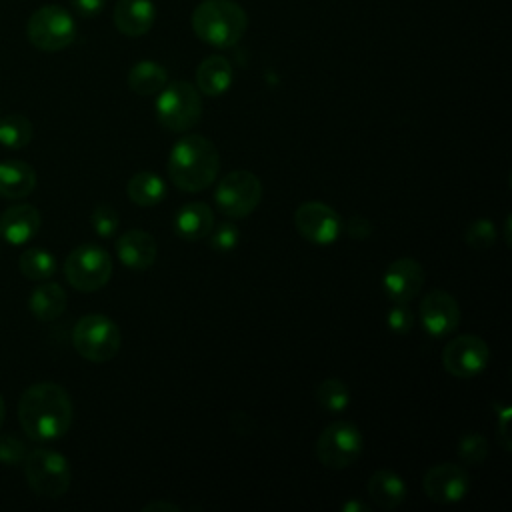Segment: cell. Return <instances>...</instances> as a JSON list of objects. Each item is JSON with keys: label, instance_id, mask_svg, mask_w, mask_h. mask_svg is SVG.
Listing matches in <instances>:
<instances>
[{"label": "cell", "instance_id": "6da1fadb", "mask_svg": "<svg viewBox=\"0 0 512 512\" xmlns=\"http://www.w3.org/2000/svg\"><path fill=\"white\" fill-rule=\"evenodd\" d=\"M72 400L56 382H36L18 402V420L24 434L36 442L62 438L72 426Z\"/></svg>", "mask_w": 512, "mask_h": 512}, {"label": "cell", "instance_id": "7a4b0ae2", "mask_svg": "<svg viewBox=\"0 0 512 512\" xmlns=\"http://www.w3.org/2000/svg\"><path fill=\"white\" fill-rule=\"evenodd\" d=\"M220 172V154L212 140L200 134H186L168 154V176L184 192L206 190Z\"/></svg>", "mask_w": 512, "mask_h": 512}, {"label": "cell", "instance_id": "3957f363", "mask_svg": "<svg viewBox=\"0 0 512 512\" xmlns=\"http://www.w3.org/2000/svg\"><path fill=\"white\" fill-rule=\"evenodd\" d=\"M194 34L216 48H230L240 42L248 28L246 12L232 0H204L192 12Z\"/></svg>", "mask_w": 512, "mask_h": 512}, {"label": "cell", "instance_id": "277c9868", "mask_svg": "<svg viewBox=\"0 0 512 512\" xmlns=\"http://www.w3.org/2000/svg\"><path fill=\"white\" fill-rule=\"evenodd\" d=\"M202 116V96L196 86L184 80L166 84L156 98V118L170 132H186Z\"/></svg>", "mask_w": 512, "mask_h": 512}, {"label": "cell", "instance_id": "5b68a950", "mask_svg": "<svg viewBox=\"0 0 512 512\" xmlns=\"http://www.w3.org/2000/svg\"><path fill=\"white\" fill-rule=\"evenodd\" d=\"M72 344L82 358L100 364L112 360L118 354L122 334L116 322L108 316L86 314L74 324Z\"/></svg>", "mask_w": 512, "mask_h": 512}, {"label": "cell", "instance_id": "8992f818", "mask_svg": "<svg viewBox=\"0 0 512 512\" xmlns=\"http://www.w3.org/2000/svg\"><path fill=\"white\" fill-rule=\"evenodd\" d=\"M28 486L44 498H60L70 488L72 472L68 460L52 448H34L24 458Z\"/></svg>", "mask_w": 512, "mask_h": 512}, {"label": "cell", "instance_id": "52a82bcc", "mask_svg": "<svg viewBox=\"0 0 512 512\" xmlns=\"http://www.w3.org/2000/svg\"><path fill=\"white\" fill-rule=\"evenodd\" d=\"M364 450L360 428L348 420L328 424L316 440V458L330 470H344L352 466Z\"/></svg>", "mask_w": 512, "mask_h": 512}, {"label": "cell", "instance_id": "ba28073f", "mask_svg": "<svg viewBox=\"0 0 512 512\" xmlns=\"http://www.w3.org/2000/svg\"><path fill=\"white\" fill-rule=\"evenodd\" d=\"M26 34L30 44L38 50L58 52L74 42L76 24L68 10L56 4H46L32 12L26 24Z\"/></svg>", "mask_w": 512, "mask_h": 512}, {"label": "cell", "instance_id": "9c48e42d", "mask_svg": "<svg viewBox=\"0 0 512 512\" xmlns=\"http://www.w3.org/2000/svg\"><path fill=\"white\" fill-rule=\"evenodd\" d=\"M262 200V182L250 170H232L224 174L214 192L216 208L226 218L250 216Z\"/></svg>", "mask_w": 512, "mask_h": 512}, {"label": "cell", "instance_id": "30bf717a", "mask_svg": "<svg viewBox=\"0 0 512 512\" xmlns=\"http://www.w3.org/2000/svg\"><path fill=\"white\" fill-rule=\"evenodd\" d=\"M66 280L80 292H96L108 284L112 276L110 254L96 244H80L64 262Z\"/></svg>", "mask_w": 512, "mask_h": 512}, {"label": "cell", "instance_id": "8fae6325", "mask_svg": "<svg viewBox=\"0 0 512 512\" xmlns=\"http://www.w3.org/2000/svg\"><path fill=\"white\" fill-rule=\"evenodd\" d=\"M294 226L310 244L328 246L338 240L342 232V218L332 206L318 200H308L296 208Z\"/></svg>", "mask_w": 512, "mask_h": 512}, {"label": "cell", "instance_id": "7c38bea8", "mask_svg": "<svg viewBox=\"0 0 512 512\" xmlns=\"http://www.w3.org/2000/svg\"><path fill=\"white\" fill-rule=\"evenodd\" d=\"M490 360L488 344L476 334H462L448 340L442 350V366L456 378H472L486 370Z\"/></svg>", "mask_w": 512, "mask_h": 512}, {"label": "cell", "instance_id": "4fadbf2b", "mask_svg": "<svg viewBox=\"0 0 512 512\" xmlns=\"http://www.w3.org/2000/svg\"><path fill=\"white\" fill-rule=\"evenodd\" d=\"M422 328L432 338H444L452 334L460 324V306L456 298L446 290H430L418 308Z\"/></svg>", "mask_w": 512, "mask_h": 512}, {"label": "cell", "instance_id": "5bb4252c", "mask_svg": "<svg viewBox=\"0 0 512 512\" xmlns=\"http://www.w3.org/2000/svg\"><path fill=\"white\" fill-rule=\"evenodd\" d=\"M422 488L426 496L436 504H456L468 494L470 478L460 464L440 462L426 470Z\"/></svg>", "mask_w": 512, "mask_h": 512}, {"label": "cell", "instance_id": "9a60e30c", "mask_svg": "<svg viewBox=\"0 0 512 512\" xmlns=\"http://www.w3.org/2000/svg\"><path fill=\"white\" fill-rule=\"evenodd\" d=\"M426 272L414 258H396L382 274V290L392 302H410L422 290Z\"/></svg>", "mask_w": 512, "mask_h": 512}, {"label": "cell", "instance_id": "2e32d148", "mask_svg": "<svg viewBox=\"0 0 512 512\" xmlns=\"http://www.w3.org/2000/svg\"><path fill=\"white\" fill-rule=\"evenodd\" d=\"M116 256L130 270H148L158 256V244L146 230H128L116 240Z\"/></svg>", "mask_w": 512, "mask_h": 512}, {"label": "cell", "instance_id": "e0dca14e", "mask_svg": "<svg viewBox=\"0 0 512 512\" xmlns=\"http://www.w3.org/2000/svg\"><path fill=\"white\" fill-rule=\"evenodd\" d=\"M40 212L32 204H14L0 216V236L8 244L22 246L40 230Z\"/></svg>", "mask_w": 512, "mask_h": 512}, {"label": "cell", "instance_id": "ac0fdd59", "mask_svg": "<svg viewBox=\"0 0 512 512\" xmlns=\"http://www.w3.org/2000/svg\"><path fill=\"white\" fill-rule=\"evenodd\" d=\"M112 18L120 34L138 38L152 28L156 20V8L152 0H118Z\"/></svg>", "mask_w": 512, "mask_h": 512}, {"label": "cell", "instance_id": "d6986e66", "mask_svg": "<svg viewBox=\"0 0 512 512\" xmlns=\"http://www.w3.org/2000/svg\"><path fill=\"white\" fill-rule=\"evenodd\" d=\"M366 490H368V496L374 500V504L382 510H396L400 504H404L408 496L404 478L386 468L376 470L368 478Z\"/></svg>", "mask_w": 512, "mask_h": 512}, {"label": "cell", "instance_id": "ffe728a7", "mask_svg": "<svg viewBox=\"0 0 512 512\" xmlns=\"http://www.w3.org/2000/svg\"><path fill=\"white\" fill-rule=\"evenodd\" d=\"M212 226H214V214L206 202L184 204L174 216L176 234L188 242L206 238Z\"/></svg>", "mask_w": 512, "mask_h": 512}, {"label": "cell", "instance_id": "44dd1931", "mask_svg": "<svg viewBox=\"0 0 512 512\" xmlns=\"http://www.w3.org/2000/svg\"><path fill=\"white\" fill-rule=\"evenodd\" d=\"M234 72L224 56H208L196 68V88L204 96H220L232 84Z\"/></svg>", "mask_w": 512, "mask_h": 512}, {"label": "cell", "instance_id": "7402d4cb", "mask_svg": "<svg viewBox=\"0 0 512 512\" xmlns=\"http://www.w3.org/2000/svg\"><path fill=\"white\" fill-rule=\"evenodd\" d=\"M36 186V172L22 160L0 162V198L18 200L28 196Z\"/></svg>", "mask_w": 512, "mask_h": 512}, {"label": "cell", "instance_id": "603a6c76", "mask_svg": "<svg viewBox=\"0 0 512 512\" xmlns=\"http://www.w3.org/2000/svg\"><path fill=\"white\" fill-rule=\"evenodd\" d=\"M28 308L34 314V318L42 322L56 320L66 310V292L56 282L40 284L38 288L32 290L28 298Z\"/></svg>", "mask_w": 512, "mask_h": 512}, {"label": "cell", "instance_id": "cb8c5ba5", "mask_svg": "<svg viewBox=\"0 0 512 512\" xmlns=\"http://www.w3.org/2000/svg\"><path fill=\"white\" fill-rule=\"evenodd\" d=\"M126 80L130 90L138 96H154L168 84V72L158 62L140 60L130 68Z\"/></svg>", "mask_w": 512, "mask_h": 512}, {"label": "cell", "instance_id": "d4e9b609", "mask_svg": "<svg viewBox=\"0 0 512 512\" xmlns=\"http://www.w3.org/2000/svg\"><path fill=\"white\" fill-rule=\"evenodd\" d=\"M126 194L136 206L150 208L160 204L166 198V184L158 174L142 170L128 180Z\"/></svg>", "mask_w": 512, "mask_h": 512}, {"label": "cell", "instance_id": "484cf974", "mask_svg": "<svg viewBox=\"0 0 512 512\" xmlns=\"http://www.w3.org/2000/svg\"><path fill=\"white\" fill-rule=\"evenodd\" d=\"M18 268L28 280H48L56 272V258L44 248H28L20 256Z\"/></svg>", "mask_w": 512, "mask_h": 512}, {"label": "cell", "instance_id": "4316f807", "mask_svg": "<svg viewBox=\"0 0 512 512\" xmlns=\"http://www.w3.org/2000/svg\"><path fill=\"white\" fill-rule=\"evenodd\" d=\"M32 122L22 114H6L0 118V144L4 148H24L32 140Z\"/></svg>", "mask_w": 512, "mask_h": 512}, {"label": "cell", "instance_id": "83f0119b", "mask_svg": "<svg viewBox=\"0 0 512 512\" xmlns=\"http://www.w3.org/2000/svg\"><path fill=\"white\" fill-rule=\"evenodd\" d=\"M316 400L328 412H342L350 404V390L340 378H326L316 386Z\"/></svg>", "mask_w": 512, "mask_h": 512}, {"label": "cell", "instance_id": "f1b7e54d", "mask_svg": "<svg viewBox=\"0 0 512 512\" xmlns=\"http://www.w3.org/2000/svg\"><path fill=\"white\" fill-rule=\"evenodd\" d=\"M458 458L468 464V466H480L484 464V460L488 458L490 452V444L488 440L478 434V432H466L464 436H460L458 446H456Z\"/></svg>", "mask_w": 512, "mask_h": 512}, {"label": "cell", "instance_id": "f546056e", "mask_svg": "<svg viewBox=\"0 0 512 512\" xmlns=\"http://www.w3.org/2000/svg\"><path fill=\"white\" fill-rule=\"evenodd\" d=\"M496 238H498V232L490 218H476L464 230V242L474 250H486L494 246Z\"/></svg>", "mask_w": 512, "mask_h": 512}, {"label": "cell", "instance_id": "4dcf8cb0", "mask_svg": "<svg viewBox=\"0 0 512 512\" xmlns=\"http://www.w3.org/2000/svg\"><path fill=\"white\" fill-rule=\"evenodd\" d=\"M206 238H208V244H210V248H212L214 252L226 254V252H230V250L236 248V244H238V240H240V230H238L236 224L230 222V220L220 222V224L214 222V226H212V230L208 232Z\"/></svg>", "mask_w": 512, "mask_h": 512}, {"label": "cell", "instance_id": "1f68e13d", "mask_svg": "<svg viewBox=\"0 0 512 512\" xmlns=\"http://www.w3.org/2000/svg\"><path fill=\"white\" fill-rule=\"evenodd\" d=\"M90 222H92V228L98 236L102 238H110L116 234L118 230V224H120V218H118V212L108 206V204H100L92 210V216H90Z\"/></svg>", "mask_w": 512, "mask_h": 512}, {"label": "cell", "instance_id": "d6a6232c", "mask_svg": "<svg viewBox=\"0 0 512 512\" xmlns=\"http://www.w3.org/2000/svg\"><path fill=\"white\" fill-rule=\"evenodd\" d=\"M26 446L14 434H0V464L16 466L26 458Z\"/></svg>", "mask_w": 512, "mask_h": 512}, {"label": "cell", "instance_id": "836d02e7", "mask_svg": "<svg viewBox=\"0 0 512 512\" xmlns=\"http://www.w3.org/2000/svg\"><path fill=\"white\" fill-rule=\"evenodd\" d=\"M386 322L394 334H408L414 326V314L408 308V302H394V306L388 310Z\"/></svg>", "mask_w": 512, "mask_h": 512}, {"label": "cell", "instance_id": "e575fe53", "mask_svg": "<svg viewBox=\"0 0 512 512\" xmlns=\"http://www.w3.org/2000/svg\"><path fill=\"white\" fill-rule=\"evenodd\" d=\"M342 230H346V234L352 240H368L372 236V222L364 216H352L346 222H342Z\"/></svg>", "mask_w": 512, "mask_h": 512}, {"label": "cell", "instance_id": "d590c367", "mask_svg": "<svg viewBox=\"0 0 512 512\" xmlns=\"http://www.w3.org/2000/svg\"><path fill=\"white\" fill-rule=\"evenodd\" d=\"M510 414H512V410L508 408V406H504L502 410H500V414H498V422H496V430H498V442H500V446L508 452L510 450V446H512V438H510Z\"/></svg>", "mask_w": 512, "mask_h": 512}, {"label": "cell", "instance_id": "8d00e7d4", "mask_svg": "<svg viewBox=\"0 0 512 512\" xmlns=\"http://www.w3.org/2000/svg\"><path fill=\"white\" fill-rule=\"evenodd\" d=\"M70 4H72V8H74L80 16L92 18V16H96V14L102 12L106 0H70Z\"/></svg>", "mask_w": 512, "mask_h": 512}, {"label": "cell", "instance_id": "74e56055", "mask_svg": "<svg viewBox=\"0 0 512 512\" xmlns=\"http://www.w3.org/2000/svg\"><path fill=\"white\" fill-rule=\"evenodd\" d=\"M178 512L180 506L172 504V502H164V500H154V502H148L142 506V512Z\"/></svg>", "mask_w": 512, "mask_h": 512}, {"label": "cell", "instance_id": "f35d334b", "mask_svg": "<svg viewBox=\"0 0 512 512\" xmlns=\"http://www.w3.org/2000/svg\"><path fill=\"white\" fill-rule=\"evenodd\" d=\"M368 506L358 502V500H348L344 506H342V512H366Z\"/></svg>", "mask_w": 512, "mask_h": 512}, {"label": "cell", "instance_id": "ab89813d", "mask_svg": "<svg viewBox=\"0 0 512 512\" xmlns=\"http://www.w3.org/2000/svg\"><path fill=\"white\" fill-rule=\"evenodd\" d=\"M4 400H2V396H0V426H2V422H4Z\"/></svg>", "mask_w": 512, "mask_h": 512}]
</instances>
